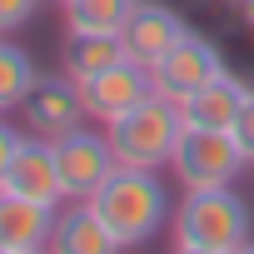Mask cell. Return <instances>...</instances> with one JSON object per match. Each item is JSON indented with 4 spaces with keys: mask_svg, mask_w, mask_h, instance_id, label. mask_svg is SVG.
<instances>
[{
    "mask_svg": "<svg viewBox=\"0 0 254 254\" xmlns=\"http://www.w3.org/2000/svg\"><path fill=\"white\" fill-rule=\"evenodd\" d=\"M55 165H60V190H65V204L70 199H90L110 175H115V150H110V135L100 130H70L55 140Z\"/></svg>",
    "mask_w": 254,
    "mask_h": 254,
    "instance_id": "obj_5",
    "label": "cell"
},
{
    "mask_svg": "<svg viewBox=\"0 0 254 254\" xmlns=\"http://www.w3.org/2000/svg\"><path fill=\"white\" fill-rule=\"evenodd\" d=\"M170 234L185 249H224V254H234L239 244L254 239V214H249L244 194H234V185L185 190V199L170 214Z\"/></svg>",
    "mask_w": 254,
    "mask_h": 254,
    "instance_id": "obj_2",
    "label": "cell"
},
{
    "mask_svg": "<svg viewBox=\"0 0 254 254\" xmlns=\"http://www.w3.org/2000/svg\"><path fill=\"white\" fill-rule=\"evenodd\" d=\"M15 150H20V130L0 120V190H5V175H10V160H15Z\"/></svg>",
    "mask_w": 254,
    "mask_h": 254,
    "instance_id": "obj_19",
    "label": "cell"
},
{
    "mask_svg": "<svg viewBox=\"0 0 254 254\" xmlns=\"http://www.w3.org/2000/svg\"><path fill=\"white\" fill-rule=\"evenodd\" d=\"M25 125H30V135H45V140H60L70 130H80V125L90 120L85 115V100H80V85L60 70V75H40L35 90L25 95L20 105Z\"/></svg>",
    "mask_w": 254,
    "mask_h": 254,
    "instance_id": "obj_8",
    "label": "cell"
},
{
    "mask_svg": "<svg viewBox=\"0 0 254 254\" xmlns=\"http://www.w3.org/2000/svg\"><path fill=\"white\" fill-rule=\"evenodd\" d=\"M244 95H249V85L234 80L229 70H219L209 85H199V90L180 105V120L194 125V130H229L234 115H239V105H244Z\"/></svg>",
    "mask_w": 254,
    "mask_h": 254,
    "instance_id": "obj_13",
    "label": "cell"
},
{
    "mask_svg": "<svg viewBox=\"0 0 254 254\" xmlns=\"http://www.w3.org/2000/svg\"><path fill=\"white\" fill-rule=\"evenodd\" d=\"M90 209L110 224V234L125 244V249H135V244H150L175 204H170V190L155 170H130V165H115V175L90 194Z\"/></svg>",
    "mask_w": 254,
    "mask_h": 254,
    "instance_id": "obj_1",
    "label": "cell"
},
{
    "mask_svg": "<svg viewBox=\"0 0 254 254\" xmlns=\"http://www.w3.org/2000/svg\"><path fill=\"white\" fill-rule=\"evenodd\" d=\"M35 10H40V0H0V35L25 30L35 20Z\"/></svg>",
    "mask_w": 254,
    "mask_h": 254,
    "instance_id": "obj_17",
    "label": "cell"
},
{
    "mask_svg": "<svg viewBox=\"0 0 254 254\" xmlns=\"http://www.w3.org/2000/svg\"><path fill=\"white\" fill-rule=\"evenodd\" d=\"M224 70V60H219V50L204 40V35H194V30H185L155 65H150V80H155V95H165V100H175V105H185L199 85H209L214 75Z\"/></svg>",
    "mask_w": 254,
    "mask_h": 254,
    "instance_id": "obj_6",
    "label": "cell"
},
{
    "mask_svg": "<svg viewBox=\"0 0 254 254\" xmlns=\"http://www.w3.org/2000/svg\"><path fill=\"white\" fill-rule=\"evenodd\" d=\"M140 0H65V35H120Z\"/></svg>",
    "mask_w": 254,
    "mask_h": 254,
    "instance_id": "obj_15",
    "label": "cell"
},
{
    "mask_svg": "<svg viewBox=\"0 0 254 254\" xmlns=\"http://www.w3.org/2000/svg\"><path fill=\"white\" fill-rule=\"evenodd\" d=\"M229 135H234V145L244 150V160L254 165V90L244 95V105H239V115H234V125H229Z\"/></svg>",
    "mask_w": 254,
    "mask_h": 254,
    "instance_id": "obj_18",
    "label": "cell"
},
{
    "mask_svg": "<svg viewBox=\"0 0 254 254\" xmlns=\"http://www.w3.org/2000/svg\"><path fill=\"white\" fill-rule=\"evenodd\" d=\"M175 254H224V249H185V244H175Z\"/></svg>",
    "mask_w": 254,
    "mask_h": 254,
    "instance_id": "obj_21",
    "label": "cell"
},
{
    "mask_svg": "<svg viewBox=\"0 0 254 254\" xmlns=\"http://www.w3.org/2000/svg\"><path fill=\"white\" fill-rule=\"evenodd\" d=\"M105 135H110V150H115L120 165H130V170H160V165H170V155H175V145L185 135V120H180V105L175 100L150 95L130 115L110 120Z\"/></svg>",
    "mask_w": 254,
    "mask_h": 254,
    "instance_id": "obj_3",
    "label": "cell"
},
{
    "mask_svg": "<svg viewBox=\"0 0 254 254\" xmlns=\"http://www.w3.org/2000/svg\"><path fill=\"white\" fill-rule=\"evenodd\" d=\"M35 80H40V70H35L30 50L15 45L10 35H0V115H5V110H20L25 95L35 90Z\"/></svg>",
    "mask_w": 254,
    "mask_h": 254,
    "instance_id": "obj_16",
    "label": "cell"
},
{
    "mask_svg": "<svg viewBox=\"0 0 254 254\" xmlns=\"http://www.w3.org/2000/svg\"><path fill=\"white\" fill-rule=\"evenodd\" d=\"M50 224H55V204H35L25 194L0 190V249H5V254L45 249Z\"/></svg>",
    "mask_w": 254,
    "mask_h": 254,
    "instance_id": "obj_12",
    "label": "cell"
},
{
    "mask_svg": "<svg viewBox=\"0 0 254 254\" xmlns=\"http://www.w3.org/2000/svg\"><path fill=\"white\" fill-rule=\"evenodd\" d=\"M244 150L234 145L229 130H194L185 125V135L170 155V170L185 190H219V185H234L239 170H244Z\"/></svg>",
    "mask_w": 254,
    "mask_h": 254,
    "instance_id": "obj_4",
    "label": "cell"
},
{
    "mask_svg": "<svg viewBox=\"0 0 254 254\" xmlns=\"http://www.w3.org/2000/svg\"><path fill=\"white\" fill-rule=\"evenodd\" d=\"M150 95H155L150 65H140V60H130V55H125L120 65H110V70H100L95 80H85V85H80L85 115H90V120H100V125H110V120H120V115H130V110H135V105H145Z\"/></svg>",
    "mask_w": 254,
    "mask_h": 254,
    "instance_id": "obj_7",
    "label": "cell"
},
{
    "mask_svg": "<svg viewBox=\"0 0 254 254\" xmlns=\"http://www.w3.org/2000/svg\"><path fill=\"white\" fill-rule=\"evenodd\" d=\"M55 5H65V0H55Z\"/></svg>",
    "mask_w": 254,
    "mask_h": 254,
    "instance_id": "obj_24",
    "label": "cell"
},
{
    "mask_svg": "<svg viewBox=\"0 0 254 254\" xmlns=\"http://www.w3.org/2000/svg\"><path fill=\"white\" fill-rule=\"evenodd\" d=\"M185 30H190V25H185L170 5H160V0H140L135 15L125 20V30H120V45H125V55H130V60L155 65Z\"/></svg>",
    "mask_w": 254,
    "mask_h": 254,
    "instance_id": "obj_11",
    "label": "cell"
},
{
    "mask_svg": "<svg viewBox=\"0 0 254 254\" xmlns=\"http://www.w3.org/2000/svg\"><path fill=\"white\" fill-rule=\"evenodd\" d=\"M234 254H254V239H249V244H239V249H234Z\"/></svg>",
    "mask_w": 254,
    "mask_h": 254,
    "instance_id": "obj_22",
    "label": "cell"
},
{
    "mask_svg": "<svg viewBox=\"0 0 254 254\" xmlns=\"http://www.w3.org/2000/svg\"><path fill=\"white\" fill-rule=\"evenodd\" d=\"M0 254H5V249H0Z\"/></svg>",
    "mask_w": 254,
    "mask_h": 254,
    "instance_id": "obj_25",
    "label": "cell"
},
{
    "mask_svg": "<svg viewBox=\"0 0 254 254\" xmlns=\"http://www.w3.org/2000/svg\"><path fill=\"white\" fill-rule=\"evenodd\" d=\"M239 20H244V25L254 30V0H239Z\"/></svg>",
    "mask_w": 254,
    "mask_h": 254,
    "instance_id": "obj_20",
    "label": "cell"
},
{
    "mask_svg": "<svg viewBox=\"0 0 254 254\" xmlns=\"http://www.w3.org/2000/svg\"><path fill=\"white\" fill-rule=\"evenodd\" d=\"M120 60H125L120 35H65V50H60V70H65L75 85L95 80L100 70H110V65H120Z\"/></svg>",
    "mask_w": 254,
    "mask_h": 254,
    "instance_id": "obj_14",
    "label": "cell"
},
{
    "mask_svg": "<svg viewBox=\"0 0 254 254\" xmlns=\"http://www.w3.org/2000/svg\"><path fill=\"white\" fill-rule=\"evenodd\" d=\"M5 190L10 194H25L35 204H65V190H60V165H55V140L45 135H20V150L10 160V175H5Z\"/></svg>",
    "mask_w": 254,
    "mask_h": 254,
    "instance_id": "obj_9",
    "label": "cell"
},
{
    "mask_svg": "<svg viewBox=\"0 0 254 254\" xmlns=\"http://www.w3.org/2000/svg\"><path fill=\"white\" fill-rule=\"evenodd\" d=\"M125 244L110 234V224L90 209V199H70V209H55L45 254H120Z\"/></svg>",
    "mask_w": 254,
    "mask_h": 254,
    "instance_id": "obj_10",
    "label": "cell"
},
{
    "mask_svg": "<svg viewBox=\"0 0 254 254\" xmlns=\"http://www.w3.org/2000/svg\"><path fill=\"white\" fill-rule=\"evenodd\" d=\"M25 254H45V249H25Z\"/></svg>",
    "mask_w": 254,
    "mask_h": 254,
    "instance_id": "obj_23",
    "label": "cell"
}]
</instances>
